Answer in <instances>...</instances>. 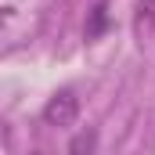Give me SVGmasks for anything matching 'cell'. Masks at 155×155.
I'll use <instances>...</instances> for the list:
<instances>
[{"label": "cell", "instance_id": "1", "mask_svg": "<svg viewBox=\"0 0 155 155\" xmlns=\"http://www.w3.org/2000/svg\"><path fill=\"white\" fill-rule=\"evenodd\" d=\"M76 116H79V97H76V90H69V87L54 90L47 97V105H43V123L47 126H72Z\"/></svg>", "mask_w": 155, "mask_h": 155}, {"label": "cell", "instance_id": "4", "mask_svg": "<svg viewBox=\"0 0 155 155\" xmlns=\"http://www.w3.org/2000/svg\"><path fill=\"white\" fill-rule=\"evenodd\" d=\"M94 148H97V137H94L90 130H87V134H79L76 141L69 144V152H72V155H79V152H94Z\"/></svg>", "mask_w": 155, "mask_h": 155}, {"label": "cell", "instance_id": "2", "mask_svg": "<svg viewBox=\"0 0 155 155\" xmlns=\"http://www.w3.org/2000/svg\"><path fill=\"white\" fill-rule=\"evenodd\" d=\"M134 29H137V36H152L155 33V0H137V7H134Z\"/></svg>", "mask_w": 155, "mask_h": 155}, {"label": "cell", "instance_id": "3", "mask_svg": "<svg viewBox=\"0 0 155 155\" xmlns=\"http://www.w3.org/2000/svg\"><path fill=\"white\" fill-rule=\"evenodd\" d=\"M105 29H108V4L97 0L94 11H90V22H87V40H97Z\"/></svg>", "mask_w": 155, "mask_h": 155}]
</instances>
